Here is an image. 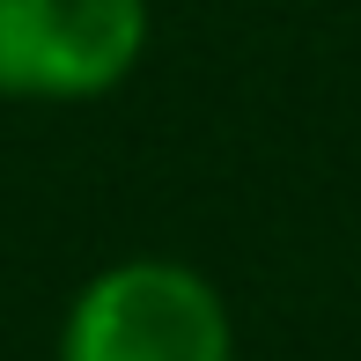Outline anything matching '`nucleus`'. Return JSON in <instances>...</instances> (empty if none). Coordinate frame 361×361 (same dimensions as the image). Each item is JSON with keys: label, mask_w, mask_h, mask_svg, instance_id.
Masks as SVG:
<instances>
[{"label": "nucleus", "mask_w": 361, "mask_h": 361, "mask_svg": "<svg viewBox=\"0 0 361 361\" xmlns=\"http://www.w3.org/2000/svg\"><path fill=\"white\" fill-rule=\"evenodd\" d=\"M59 361H236V324L207 273L177 258H118L74 295Z\"/></svg>", "instance_id": "f257e3e1"}, {"label": "nucleus", "mask_w": 361, "mask_h": 361, "mask_svg": "<svg viewBox=\"0 0 361 361\" xmlns=\"http://www.w3.org/2000/svg\"><path fill=\"white\" fill-rule=\"evenodd\" d=\"M147 0H0V96L96 104L147 52Z\"/></svg>", "instance_id": "f03ea898"}]
</instances>
